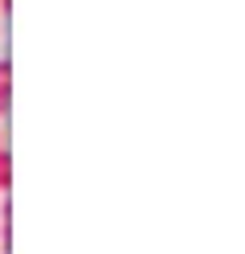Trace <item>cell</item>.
Instances as JSON below:
<instances>
[{
    "label": "cell",
    "instance_id": "obj_1",
    "mask_svg": "<svg viewBox=\"0 0 245 254\" xmlns=\"http://www.w3.org/2000/svg\"><path fill=\"white\" fill-rule=\"evenodd\" d=\"M0 90H8V62H0Z\"/></svg>",
    "mask_w": 245,
    "mask_h": 254
},
{
    "label": "cell",
    "instance_id": "obj_2",
    "mask_svg": "<svg viewBox=\"0 0 245 254\" xmlns=\"http://www.w3.org/2000/svg\"><path fill=\"white\" fill-rule=\"evenodd\" d=\"M0 111H4V90H0Z\"/></svg>",
    "mask_w": 245,
    "mask_h": 254
}]
</instances>
